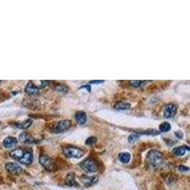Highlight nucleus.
<instances>
[{
    "label": "nucleus",
    "mask_w": 190,
    "mask_h": 190,
    "mask_svg": "<svg viewBox=\"0 0 190 190\" xmlns=\"http://www.w3.org/2000/svg\"><path fill=\"white\" fill-rule=\"evenodd\" d=\"M75 120L78 124H84L87 122V114L84 111H77L75 113Z\"/></svg>",
    "instance_id": "13"
},
{
    "label": "nucleus",
    "mask_w": 190,
    "mask_h": 190,
    "mask_svg": "<svg viewBox=\"0 0 190 190\" xmlns=\"http://www.w3.org/2000/svg\"><path fill=\"white\" fill-rule=\"evenodd\" d=\"M39 162H40L41 166L49 171H53L56 169V166H55L53 161L47 155H41L39 157Z\"/></svg>",
    "instance_id": "4"
},
{
    "label": "nucleus",
    "mask_w": 190,
    "mask_h": 190,
    "mask_svg": "<svg viewBox=\"0 0 190 190\" xmlns=\"http://www.w3.org/2000/svg\"><path fill=\"white\" fill-rule=\"evenodd\" d=\"M31 124H33V120L29 119V120H26L23 123H16V124H14V126H15V128H17V129H27L29 128Z\"/></svg>",
    "instance_id": "14"
},
{
    "label": "nucleus",
    "mask_w": 190,
    "mask_h": 190,
    "mask_svg": "<svg viewBox=\"0 0 190 190\" xmlns=\"http://www.w3.org/2000/svg\"><path fill=\"white\" fill-rule=\"evenodd\" d=\"M175 135L178 137V138H182V133L181 131H176L175 132Z\"/></svg>",
    "instance_id": "27"
},
{
    "label": "nucleus",
    "mask_w": 190,
    "mask_h": 190,
    "mask_svg": "<svg viewBox=\"0 0 190 190\" xmlns=\"http://www.w3.org/2000/svg\"><path fill=\"white\" fill-rule=\"evenodd\" d=\"M102 83H104V80H97V81H90L89 83H88V85H93V84H102Z\"/></svg>",
    "instance_id": "26"
},
{
    "label": "nucleus",
    "mask_w": 190,
    "mask_h": 190,
    "mask_svg": "<svg viewBox=\"0 0 190 190\" xmlns=\"http://www.w3.org/2000/svg\"><path fill=\"white\" fill-rule=\"evenodd\" d=\"M19 141L24 143V144H34L36 143V140L30 136V134L27 133V132H23L19 135Z\"/></svg>",
    "instance_id": "10"
},
{
    "label": "nucleus",
    "mask_w": 190,
    "mask_h": 190,
    "mask_svg": "<svg viewBox=\"0 0 190 190\" xmlns=\"http://www.w3.org/2000/svg\"><path fill=\"white\" fill-rule=\"evenodd\" d=\"M54 89L57 91H60V92H67L69 90V88L65 85H62V84H57L54 87Z\"/></svg>",
    "instance_id": "22"
},
{
    "label": "nucleus",
    "mask_w": 190,
    "mask_h": 190,
    "mask_svg": "<svg viewBox=\"0 0 190 190\" xmlns=\"http://www.w3.org/2000/svg\"><path fill=\"white\" fill-rule=\"evenodd\" d=\"M24 151H25V148H17V149H14V150L11 151L10 156L13 158V159H14L15 161H19L20 158L24 154Z\"/></svg>",
    "instance_id": "12"
},
{
    "label": "nucleus",
    "mask_w": 190,
    "mask_h": 190,
    "mask_svg": "<svg viewBox=\"0 0 190 190\" xmlns=\"http://www.w3.org/2000/svg\"><path fill=\"white\" fill-rule=\"evenodd\" d=\"M5 167H6L7 171L12 173V174H20L22 172L21 166L15 163H7Z\"/></svg>",
    "instance_id": "8"
},
{
    "label": "nucleus",
    "mask_w": 190,
    "mask_h": 190,
    "mask_svg": "<svg viewBox=\"0 0 190 190\" xmlns=\"http://www.w3.org/2000/svg\"><path fill=\"white\" fill-rule=\"evenodd\" d=\"M63 152L69 158H81L85 154L83 149L75 146H65L63 148Z\"/></svg>",
    "instance_id": "2"
},
{
    "label": "nucleus",
    "mask_w": 190,
    "mask_h": 190,
    "mask_svg": "<svg viewBox=\"0 0 190 190\" xmlns=\"http://www.w3.org/2000/svg\"><path fill=\"white\" fill-rule=\"evenodd\" d=\"M96 142H97V139L95 138V137H89V138L87 139L86 144H87V145H94Z\"/></svg>",
    "instance_id": "23"
},
{
    "label": "nucleus",
    "mask_w": 190,
    "mask_h": 190,
    "mask_svg": "<svg viewBox=\"0 0 190 190\" xmlns=\"http://www.w3.org/2000/svg\"><path fill=\"white\" fill-rule=\"evenodd\" d=\"M114 108L117 110H126L130 108V105L126 102H118L114 105Z\"/></svg>",
    "instance_id": "17"
},
{
    "label": "nucleus",
    "mask_w": 190,
    "mask_h": 190,
    "mask_svg": "<svg viewBox=\"0 0 190 190\" xmlns=\"http://www.w3.org/2000/svg\"><path fill=\"white\" fill-rule=\"evenodd\" d=\"M177 112V107L173 104H168L164 108V116L166 118H171L173 117Z\"/></svg>",
    "instance_id": "7"
},
{
    "label": "nucleus",
    "mask_w": 190,
    "mask_h": 190,
    "mask_svg": "<svg viewBox=\"0 0 190 190\" xmlns=\"http://www.w3.org/2000/svg\"><path fill=\"white\" fill-rule=\"evenodd\" d=\"M80 88H87L88 91H91V88H90V87H89V85H86V86H82Z\"/></svg>",
    "instance_id": "28"
},
{
    "label": "nucleus",
    "mask_w": 190,
    "mask_h": 190,
    "mask_svg": "<svg viewBox=\"0 0 190 190\" xmlns=\"http://www.w3.org/2000/svg\"><path fill=\"white\" fill-rule=\"evenodd\" d=\"M0 84H1V81H0Z\"/></svg>",
    "instance_id": "29"
},
{
    "label": "nucleus",
    "mask_w": 190,
    "mask_h": 190,
    "mask_svg": "<svg viewBox=\"0 0 190 190\" xmlns=\"http://www.w3.org/2000/svg\"><path fill=\"white\" fill-rule=\"evenodd\" d=\"M129 83H130V85H132V86H133L134 87H140L141 86H143V85L146 84V83H147V81H141V80H132V81H130Z\"/></svg>",
    "instance_id": "21"
},
{
    "label": "nucleus",
    "mask_w": 190,
    "mask_h": 190,
    "mask_svg": "<svg viewBox=\"0 0 190 190\" xmlns=\"http://www.w3.org/2000/svg\"><path fill=\"white\" fill-rule=\"evenodd\" d=\"M66 182L67 184H69L70 186H75L76 185V182H75V180H74V174L73 173H70L67 178H66Z\"/></svg>",
    "instance_id": "19"
},
{
    "label": "nucleus",
    "mask_w": 190,
    "mask_h": 190,
    "mask_svg": "<svg viewBox=\"0 0 190 190\" xmlns=\"http://www.w3.org/2000/svg\"><path fill=\"white\" fill-rule=\"evenodd\" d=\"M137 139H138V136L132 134V135H129V143H133V142H135Z\"/></svg>",
    "instance_id": "24"
},
{
    "label": "nucleus",
    "mask_w": 190,
    "mask_h": 190,
    "mask_svg": "<svg viewBox=\"0 0 190 190\" xmlns=\"http://www.w3.org/2000/svg\"><path fill=\"white\" fill-rule=\"evenodd\" d=\"M70 126H71V121L70 120H62V121L57 123L55 129H54V132H56V133L64 132L67 129H69Z\"/></svg>",
    "instance_id": "6"
},
{
    "label": "nucleus",
    "mask_w": 190,
    "mask_h": 190,
    "mask_svg": "<svg viewBox=\"0 0 190 190\" xmlns=\"http://www.w3.org/2000/svg\"><path fill=\"white\" fill-rule=\"evenodd\" d=\"M189 150V147L188 146H178V147H175L173 150H172V153L175 155V156H182L184 155V153L186 151Z\"/></svg>",
    "instance_id": "16"
},
{
    "label": "nucleus",
    "mask_w": 190,
    "mask_h": 190,
    "mask_svg": "<svg viewBox=\"0 0 190 190\" xmlns=\"http://www.w3.org/2000/svg\"><path fill=\"white\" fill-rule=\"evenodd\" d=\"M159 129H160V131H162V132H167V131H169V130L171 129V125H170L169 123L165 122V123H162V124H160Z\"/></svg>",
    "instance_id": "20"
},
{
    "label": "nucleus",
    "mask_w": 190,
    "mask_h": 190,
    "mask_svg": "<svg viewBox=\"0 0 190 190\" xmlns=\"http://www.w3.org/2000/svg\"><path fill=\"white\" fill-rule=\"evenodd\" d=\"M17 145V139L14 138V137H7L4 139L3 141V146L6 147V148H10V147H13Z\"/></svg>",
    "instance_id": "11"
},
{
    "label": "nucleus",
    "mask_w": 190,
    "mask_h": 190,
    "mask_svg": "<svg viewBox=\"0 0 190 190\" xmlns=\"http://www.w3.org/2000/svg\"><path fill=\"white\" fill-rule=\"evenodd\" d=\"M97 177H86V176H84V177H81V181L87 185V186H89V185H92V184H94L95 182H97Z\"/></svg>",
    "instance_id": "15"
},
{
    "label": "nucleus",
    "mask_w": 190,
    "mask_h": 190,
    "mask_svg": "<svg viewBox=\"0 0 190 190\" xmlns=\"http://www.w3.org/2000/svg\"><path fill=\"white\" fill-rule=\"evenodd\" d=\"M118 158H119L120 162H122L124 164H126V163H129V160H130V154L128 153V152H122V153L119 154Z\"/></svg>",
    "instance_id": "18"
},
{
    "label": "nucleus",
    "mask_w": 190,
    "mask_h": 190,
    "mask_svg": "<svg viewBox=\"0 0 190 190\" xmlns=\"http://www.w3.org/2000/svg\"><path fill=\"white\" fill-rule=\"evenodd\" d=\"M164 157L163 154L158 150H151L148 152L146 157V164L153 168L160 166L163 164Z\"/></svg>",
    "instance_id": "1"
},
{
    "label": "nucleus",
    "mask_w": 190,
    "mask_h": 190,
    "mask_svg": "<svg viewBox=\"0 0 190 190\" xmlns=\"http://www.w3.org/2000/svg\"><path fill=\"white\" fill-rule=\"evenodd\" d=\"M34 161V154H33V151L29 148H25V151H24V154L23 156L20 158V160L18 161L20 164L22 165H25V166H29L33 163Z\"/></svg>",
    "instance_id": "5"
},
{
    "label": "nucleus",
    "mask_w": 190,
    "mask_h": 190,
    "mask_svg": "<svg viewBox=\"0 0 190 190\" xmlns=\"http://www.w3.org/2000/svg\"><path fill=\"white\" fill-rule=\"evenodd\" d=\"M178 168H179V170H180V171H183V172H184V171H188V170H189V168H188L187 166H180Z\"/></svg>",
    "instance_id": "25"
},
{
    "label": "nucleus",
    "mask_w": 190,
    "mask_h": 190,
    "mask_svg": "<svg viewBox=\"0 0 190 190\" xmlns=\"http://www.w3.org/2000/svg\"><path fill=\"white\" fill-rule=\"evenodd\" d=\"M25 91L27 94L29 95H33V96H36V95H38L39 93V88L34 84V83H28L25 87Z\"/></svg>",
    "instance_id": "9"
},
{
    "label": "nucleus",
    "mask_w": 190,
    "mask_h": 190,
    "mask_svg": "<svg viewBox=\"0 0 190 190\" xmlns=\"http://www.w3.org/2000/svg\"><path fill=\"white\" fill-rule=\"evenodd\" d=\"M80 166L87 173H94L98 170L97 163L95 162L93 159H90V158H87V159H86L84 162H82Z\"/></svg>",
    "instance_id": "3"
}]
</instances>
